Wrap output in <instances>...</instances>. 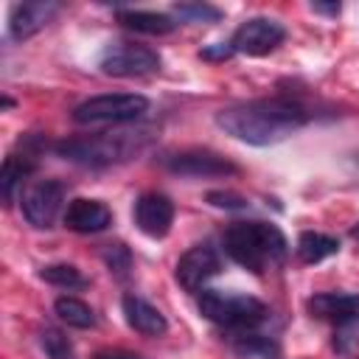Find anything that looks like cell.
I'll list each match as a JSON object with an SVG mask.
<instances>
[{"label":"cell","instance_id":"obj_6","mask_svg":"<svg viewBox=\"0 0 359 359\" xmlns=\"http://www.w3.org/2000/svg\"><path fill=\"white\" fill-rule=\"evenodd\" d=\"M22 216L34 227H50L65 205V185L59 180H34L22 188Z\"/></svg>","mask_w":359,"mask_h":359},{"label":"cell","instance_id":"obj_25","mask_svg":"<svg viewBox=\"0 0 359 359\" xmlns=\"http://www.w3.org/2000/svg\"><path fill=\"white\" fill-rule=\"evenodd\" d=\"M208 202H210L213 208H227V210H233V208H247V199L238 196V194H230V191H210V194H208Z\"/></svg>","mask_w":359,"mask_h":359},{"label":"cell","instance_id":"obj_8","mask_svg":"<svg viewBox=\"0 0 359 359\" xmlns=\"http://www.w3.org/2000/svg\"><path fill=\"white\" fill-rule=\"evenodd\" d=\"M283 39H286V28H283L278 20H269V17H252V20L241 22V25L233 31L230 48H233V53L266 56V53L275 50Z\"/></svg>","mask_w":359,"mask_h":359},{"label":"cell","instance_id":"obj_2","mask_svg":"<svg viewBox=\"0 0 359 359\" xmlns=\"http://www.w3.org/2000/svg\"><path fill=\"white\" fill-rule=\"evenodd\" d=\"M224 252L250 272H264L286 258V238L269 222H233L222 236Z\"/></svg>","mask_w":359,"mask_h":359},{"label":"cell","instance_id":"obj_23","mask_svg":"<svg viewBox=\"0 0 359 359\" xmlns=\"http://www.w3.org/2000/svg\"><path fill=\"white\" fill-rule=\"evenodd\" d=\"M174 14L185 22H216V20H222V11L216 6H208V3H180V6H174Z\"/></svg>","mask_w":359,"mask_h":359},{"label":"cell","instance_id":"obj_26","mask_svg":"<svg viewBox=\"0 0 359 359\" xmlns=\"http://www.w3.org/2000/svg\"><path fill=\"white\" fill-rule=\"evenodd\" d=\"M202 56L205 59H227V56H233V48H230V42L227 45H216V48H205Z\"/></svg>","mask_w":359,"mask_h":359},{"label":"cell","instance_id":"obj_17","mask_svg":"<svg viewBox=\"0 0 359 359\" xmlns=\"http://www.w3.org/2000/svg\"><path fill=\"white\" fill-rule=\"evenodd\" d=\"M337 252H339V241H337L334 236L306 230V233H300V238H297V258H300L303 264H320L323 258L337 255Z\"/></svg>","mask_w":359,"mask_h":359},{"label":"cell","instance_id":"obj_12","mask_svg":"<svg viewBox=\"0 0 359 359\" xmlns=\"http://www.w3.org/2000/svg\"><path fill=\"white\" fill-rule=\"evenodd\" d=\"M59 11V3H20L11 8L8 17V36L14 42H25L34 34H39L50 17Z\"/></svg>","mask_w":359,"mask_h":359},{"label":"cell","instance_id":"obj_3","mask_svg":"<svg viewBox=\"0 0 359 359\" xmlns=\"http://www.w3.org/2000/svg\"><path fill=\"white\" fill-rule=\"evenodd\" d=\"M149 143V132L143 129H121V132H98L90 137H70L56 143V151L79 165H90V168H101V165H112L121 160H129L132 154H137L143 146Z\"/></svg>","mask_w":359,"mask_h":359},{"label":"cell","instance_id":"obj_28","mask_svg":"<svg viewBox=\"0 0 359 359\" xmlns=\"http://www.w3.org/2000/svg\"><path fill=\"white\" fill-rule=\"evenodd\" d=\"M314 11H323V14H339V6H320V3H311Z\"/></svg>","mask_w":359,"mask_h":359},{"label":"cell","instance_id":"obj_5","mask_svg":"<svg viewBox=\"0 0 359 359\" xmlns=\"http://www.w3.org/2000/svg\"><path fill=\"white\" fill-rule=\"evenodd\" d=\"M149 109V98L135 95V93H109V95H95L81 101L73 109V121L81 126H95V123H129L137 121Z\"/></svg>","mask_w":359,"mask_h":359},{"label":"cell","instance_id":"obj_19","mask_svg":"<svg viewBox=\"0 0 359 359\" xmlns=\"http://www.w3.org/2000/svg\"><path fill=\"white\" fill-rule=\"evenodd\" d=\"M53 311H56V317L62 323H67L73 328H93L95 325V311L84 300H79V297H70V294L56 297Z\"/></svg>","mask_w":359,"mask_h":359},{"label":"cell","instance_id":"obj_10","mask_svg":"<svg viewBox=\"0 0 359 359\" xmlns=\"http://www.w3.org/2000/svg\"><path fill=\"white\" fill-rule=\"evenodd\" d=\"M222 269V255L216 247L210 244H196L191 247L180 261H177V269H174V278L182 289L188 292H196L202 289L216 272Z\"/></svg>","mask_w":359,"mask_h":359},{"label":"cell","instance_id":"obj_18","mask_svg":"<svg viewBox=\"0 0 359 359\" xmlns=\"http://www.w3.org/2000/svg\"><path fill=\"white\" fill-rule=\"evenodd\" d=\"M34 171V154L22 151V154H8L0 171V185H3V199L11 205L17 185H22V180Z\"/></svg>","mask_w":359,"mask_h":359},{"label":"cell","instance_id":"obj_4","mask_svg":"<svg viewBox=\"0 0 359 359\" xmlns=\"http://www.w3.org/2000/svg\"><path fill=\"white\" fill-rule=\"evenodd\" d=\"M199 311L210 323L230 331H241V334L255 331L269 320V309L261 300L238 292H219V289H205L199 294Z\"/></svg>","mask_w":359,"mask_h":359},{"label":"cell","instance_id":"obj_9","mask_svg":"<svg viewBox=\"0 0 359 359\" xmlns=\"http://www.w3.org/2000/svg\"><path fill=\"white\" fill-rule=\"evenodd\" d=\"M163 168H168L171 174H182V177H227L236 174V165L210 151V149H182V151H168L160 157Z\"/></svg>","mask_w":359,"mask_h":359},{"label":"cell","instance_id":"obj_7","mask_svg":"<svg viewBox=\"0 0 359 359\" xmlns=\"http://www.w3.org/2000/svg\"><path fill=\"white\" fill-rule=\"evenodd\" d=\"M157 67H160L157 50H151L146 45H135V42L109 45L104 50V56H101V70L107 76H115V79L146 76V73H154Z\"/></svg>","mask_w":359,"mask_h":359},{"label":"cell","instance_id":"obj_16","mask_svg":"<svg viewBox=\"0 0 359 359\" xmlns=\"http://www.w3.org/2000/svg\"><path fill=\"white\" fill-rule=\"evenodd\" d=\"M118 22L126 25L129 31L151 34V36H163V34H171V31L177 28V22H174L168 14H160V11H140V8L118 11Z\"/></svg>","mask_w":359,"mask_h":359},{"label":"cell","instance_id":"obj_22","mask_svg":"<svg viewBox=\"0 0 359 359\" xmlns=\"http://www.w3.org/2000/svg\"><path fill=\"white\" fill-rule=\"evenodd\" d=\"M236 351H238L241 356H261V359H275V353H278L275 342H269V339H264V337H258V334H252V331L238 334Z\"/></svg>","mask_w":359,"mask_h":359},{"label":"cell","instance_id":"obj_27","mask_svg":"<svg viewBox=\"0 0 359 359\" xmlns=\"http://www.w3.org/2000/svg\"><path fill=\"white\" fill-rule=\"evenodd\" d=\"M95 359H143V356L129 353V351H101V353H95Z\"/></svg>","mask_w":359,"mask_h":359},{"label":"cell","instance_id":"obj_21","mask_svg":"<svg viewBox=\"0 0 359 359\" xmlns=\"http://www.w3.org/2000/svg\"><path fill=\"white\" fill-rule=\"evenodd\" d=\"M39 278L48 280V283H53V286H65V289H79V286L87 283L84 275H81L76 266H70V264H50V266H42Z\"/></svg>","mask_w":359,"mask_h":359},{"label":"cell","instance_id":"obj_1","mask_svg":"<svg viewBox=\"0 0 359 359\" xmlns=\"http://www.w3.org/2000/svg\"><path fill=\"white\" fill-rule=\"evenodd\" d=\"M309 121V112L303 104L275 95V98H255V101H241L233 107L219 109L216 123L233 135L241 143L250 146H272L294 135L303 123Z\"/></svg>","mask_w":359,"mask_h":359},{"label":"cell","instance_id":"obj_20","mask_svg":"<svg viewBox=\"0 0 359 359\" xmlns=\"http://www.w3.org/2000/svg\"><path fill=\"white\" fill-rule=\"evenodd\" d=\"M39 348L45 351L48 359H73L76 351H73V342L59 331V328H50L45 325L39 331Z\"/></svg>","mask_w":359,"mask_h":359},{"label":"cell","instance_id":"obj_14","mask_svg":"<svg viewBox=\"0 0 359 359\" xmlns=\"http://www.w3.org/2000/svg\"><path fill=\"white\" fill-rule=\"evenodd\" d=\"M309 311L320 320H328L337 325H351V323H359V294L323 292L309 300Z\"/></svg>","mask_w":359,"mask_h":359},{"label":"cell","instance_id":"obj_15","mask_svg":"<svg viewBox=\"0 0 359 359\" xmlns=\"http://www.w3.org/2000/svg\"><path fill=\"white\" fill-rule=\"evenodd\" d=\"M121 309H123V317H126L129 328H135L143 337H160V334L168 331V320L163 317V311L154 309L151 303H146L137 294H123Z\"/></svg>","mask_w":359,"mask_h":359},{"label":"cell","instance_id":"obj_24","mask_svg":"<svg viewBox=\"0 0 359 359\" xmlns=\"http://www.w3.org/2000/svg\"><path fill=\"white\" fill-rule=\"evenodd\" d=\"M104 261H107V266L115 272V275H126V269H129V264H132V255H129V250L123 247V244H109L107 250H104Z\"/></svg>","mask_w":359,"mask_h":359},{"label":"cell","instance_id":"obj_11","mask_svg":"<svg viewBox=\"0 0 359 359\" xmlns=\"http://www.w3.org/2000/svg\"><path fill=\"white\" fill-rule=\"evenodd\" d=\"M132 219L143 236L163 238V236H168V230L174 224V202L165 194L149 191V194L137 196V202L132 208Z\"/></svg>","mask_w":359,"mask_h":359},{"label":"cell","instance_id":"obj_13","mask_svg":"<svg viewBox=\"0 0 359 359\" xmlns=\"http://www.w3.org/2000/svg\"><path fill=\"white\" fill-rule=\"evenodd\" d=\"M112 224V210L98 199H73L65 208V227L73 233H101Z\"/></svg>","mask_w":359,"mask_h":359},{"label":"cell","instance_id":"obj_29","mask_svg":"<svg viewBox=\"0 0 359 359\" xmlns=\"http://www.w3.org/2000/svg\"><path fill=\"white\" fill-rule=\"evenodd\" d=\"M351 236H353V238H359V224H353V230H351Z\"/></svg>","mask_w":359,"mask_h":359}]
</instances>
